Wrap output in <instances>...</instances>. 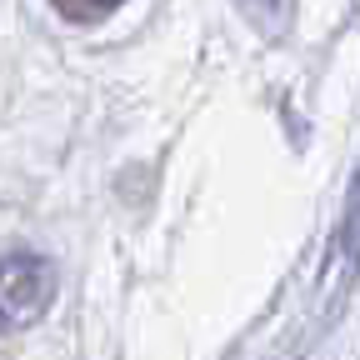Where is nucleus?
<instances>
[{
  "instance_id": "1",
  "label": "nucleus",
  "mask_w": 360,
  "mask_h": 360,
  "mask_svg": "<svg viewBox=\"0 0 360 360\" xmlns=\"http://www.w3.org/2000/svg\"><path fill=\"white\" fill-rule=\"evenodd\" d=\"M51 300H56V265L35 250H11L6 255V326L20 330L40 321Z\"/></svg>"
},
{
  "instance_id": "2",
  "label": "nucleus",
  "mask_w": 360,
  "mask_h": 360,
  "mask_svg": "<svg viewBox=\"0 0 360 360\" xmlns=\"http://www.w3.org/2000/svg\"><path fill=\"white\" fill-rule=\"evenodd\" d=\"M60 6H65L70 15H101V11L120 6V0H60Z\"/></svg>"
}]
</instances>
